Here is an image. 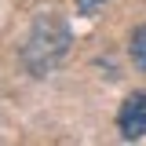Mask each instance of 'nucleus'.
<instances>
[{
  "label": "nucleus",
  "instance_id": "obj_1",
  "mask_svg": "<svg viewBox=\"0 0 146 146\" xmlns=\"http://www.w3.org/2000/svg\"><path fill=\"white\" fill-rule=\"evenodd\" d=\"M73 36H70V26L62 22L58 15H40L33 22V29L26 36V48H22V62L33 77H48L51 70L62 66V58L70 51Z\"/></svg>",
  "mask_w": 146,
  "mask_h": 146
},
{
  "label": "nucleus",
  "instance_id": "obj_2",
  "mask_svg": "<svg viewBox=\"0 0 146 146\" xmlns=\"http://www.w3.org/2000/svg\"><path fill=\"white\" fill-rule=\"evenodd\" d=\"M117 128L124 139H143L146 135V91L128 95L124 106L117 110Z\"/></svg>",
  "mask_w": 146,
  "mask_h": 146
},
{
  "label": "nucleus",
  "instance_id": "obj_3",
  "mask_svg": "<svg viewBox=\"0 0 146 146\" xmlns=\"http://www.w3.org/2000/svg\"><path fill=\"white\" fill-rule=\"evenodd\" d=\"M128 55H131V62L146 73V26H135L131 29V40H128Z\"/></svg>",
  "mask_w": 146,
  "mask_h": 146
},
{
  "label": "nucleus",
  "instance_id": "obj_4",
  "mask_svg": "<svg viewBox=\"0 0 146 146\" xmlns=\"http://www.w3.org/2000/svg\"><path fill=\"white\" fill-rule=\"evenodd\" d=\"M102 4H106V0H77V15L91 18L95 11H102Z\"/></svg>",
  "mask_w": 146,
  "mask_h": 146
}]
</instances>
